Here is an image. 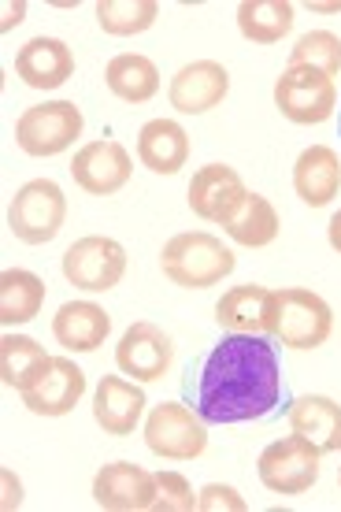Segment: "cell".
Masks as SVG:
<instances>
[{"label": "cell", "mask_w": 341, "mask_h": 512, "mask_svg": "<svg viewBox=\"0 0 341 512\" xmlns=\"http://www.w3.org/2000/svg\"><path fill=\"white\" fill-rule=\"evenodd\" d=\"M182 397L204 423H249L275 416L286 401V379L271 334H223L190 360Z\"/></svg>", "instance_id": "obj_1"}, {"label": "cell", "mask_w": 341, "mask_h": 512, "mask_svg": "<svg viewBox=\"0 0 341 512\" xmlns=\"http://www.w3.org/2000/svg\"><path fill=\"white\" fill-rule=\"evenodd\" d=\"M234 253L208 231H186L175 234L160 253V268L175 286L186 290H208L219 286L234 271Z\"/></svg>", "instance_id": "obj_2"}, {"label": "cell", "mask_w": 341, "mask_h": 512, "mask_svg": "<svg viewBox=\"0 0 341 512\" xmlns=\"http://www.w3.org/2000/svg\"><path fill=\"white\" fill-rule=\"evenodd\" d=\"M271 338L290 349H319L334 331V312L316 290L304 286H282L271 290Z\"/></svg>", "instance_id": "obj_3"}, {"label": "cell", "mask_w": 341, "mask_h": 512, "mask_svg": "<svg viewBox=\"0 0 341 512\" xmlns=\"http://www.w3.org/2000/svg\"><path fill=\"white\" fill-rule=\"evenodd\" d=\"M67 223V197L60 182L34 179L19 186L8 205V231L23 245H49Z\"/></svg>", "instance_id": "obj_4"}, {"label": "cell", "mask_w": 341, "mask_h": 512, "mask_svg": "<svg viewBox=\"0 0 341 512\" xmlns=\"http://www.w3.org/2000/svg\"><path fill=\"white\" fill-rule=\"evenodd\" d=\"M86 130L82 108L75 101H45L26 108L15 119V141L26 156H60L67 153Z\"/></svg>", "instance_id": "obj_5"}, {"label": "cell", "mask_w": 341, "mask_h": 512, "mask_svg": "<svg viewBox=\"0 0 341 512\" xmlns=\"http://www.w3.org/2000/svg\"><path fill=\"white\" fill-rule=\"evenodd\" d=\"M145 446L164 461H197L208 449V427L186 401H164L145 420Z\"/></svg>", "instance_id": "obj_6"}, {"label": "cell", "mask_w": 341, "mask_h": 512, "mask_svg": "<svg viewBox=\"0 0 341 512\" xmlns=\"http://www.w3.org/2000/svg\"><path fill=\"white\" fill-rule=\"evenodd\" d=\"M275 108L297 127H316L338 112V86L316 67H286L275 82Z\"/></svg>", "instance_id": "obj_7"}, {"label": "cell", "mask_w": 341, "mask_h": 512, "mask_svg": "<svg viewBox=\"0 0 341 512\" xmlns=\"http://www.w3.org/2000/svg\"><path fill=\"white\" fill-rule=\"evenodd\" d=\"M319 457L323 449L316 442H308L304 435H290V438H278L271 446L260 453L256 461V475L271 494H304V490L316 487L319 479Z\"/></svg>", "instance_id": "obj_8"}, {"label": "cell", "mask_w": 341, "mask_h": 512, "mask_svg": "<svg viewBox=\"0 0 341 512\" xmlns=\"http://www.w3.org/2000/svg\"><path fill=\"white\" fill-rule=\"evenodd\" d=\"M127 275V249L108 234H86L64 253V279L86 294H108Z\"/></svg>", "instance_id": "obj_9"}, {"label": "cell", "mask_w": 341, "mask_h": 512, "mask_svg": "<svg viewBox=\"0 0 341 512\" xmlns=\"http://www.w3.org/2000/svg\"><path fill=\"white\" fill-rule=\"evenodd\" d=\"M245 201H249V190H245L241 175L230 164H204L193 171L190 208L197 219L227 227V223H234L241 216Z\"/></svg>", "instance_id": "obj_10"}, {"label": "cell", "mask_w": 341, "mask_h": 512, "mask_svg": "<svg viewBox=\"0 0 341 512\" xmlns=\"http://www.w3.org/2000/svg\"><path fill=\"white\" fill-rule=\"evenodd\" d=\"M171 360H175V346L156 323L138 320L130 323L119 346H115V368L138 383H156L171 372Z\"/></svg>", "instance_id": "obj_11"}, {"label": "cell", "mask_w": 341, "mask_h": 512, "mask_svg": "<svg viewBox=\"0 0 341 512\" xmlns=\"http://www.w3.org/2000/svg\"><path fill=\"white\" fill-rule=\"evenodd\" d=\"M134 160L119 141H89L71 160V179L89 197H112L130 182Z\"/></svg>", "instance_id": "obj_12"}, {"label": "cell", "mask_w": 341, "mask_h": 512, "mask_svg": "<svg viewBox=\"0 0 341 512\" xmlns=\"http://www.w3.org/2000/svg\"><path fill=\"white\" fill-rule=\"evenodd\" d=\"M93 501L108 512H149L156 509V472L141 464L115 461L93 475Z\"/></svg>", "instance_id": "obj_13"}, {"label": "cell", "mask_w": 341, "mask_h": 512, "mask_svg": "<svg viewBox=\"0 0 341 512\" xmlns=\"http://www.w3.org/2000/svg\"><path fill=\"white\" fill-rule=\"evenodd\" d=\"M230 93V71L219 60H193L182 71H175L167 97L171 108L182 116H204L212 112L215 104H223V97Z\"/></svg>", "instance_id": "obj_14"}, {"label": "cell", "mask_w": 341, "mask_h": 512, "mask_svg": "<svg viewBox=\"0 0 341 512\" xmlns=\"http://www.w3.org/2000/svg\"><path fill=\"white\" fill-rule=\"evenodd\" d=\"M82 394H86V372L71 357H49L38 383L23 394V405L34 416H52L56 420V416L75 412Z\"/></svg>", "instance_id": "obj_15"}, {"label": "cell", "mask_w": 341, "mask_h": 512, "mask_svg": "<svg viewBox=\"0 0 341 512\" xmlns=\"http://www.w3.org/2000/svg\"><path fill=\"white\" fill-rule=\"evenodd\" d=\"M145 390L134 386L130 379H119V375H104L97 383V394H93V420L101 423L104 435L127 438L138 431L141 416H145Z\"/></svg>", "instance_id": "obj_16"}, {"label": "cell", "mask_w": 341, "mask_h": 512, "mask_svg": "<svg viewBox=\"0 0 341 512\" xmlns=\"http://www.w3.org/2000/svg\"><path fill=\"white\" fill-rule=\"evenodd\" d=\"M15 75L30 90H60L75 75V52L60 38H30L15 52Z\"/></svg>", "instance_id": "obj_17"}, {"label": "cell", "mask_w": 341, "mask_h": 512, "mask_svg": "<svg viewBox=\"0 0 341 512\" xmlns=\"http://www.w3.org/2000/svg\"><path fill=\"white\" fill-rule=\"evenodd\" d=\"M112 334V316L93 301H67L52 316V338L67 353H97Z\"/></svg>", "instance_id": "obj_18"}, {"label": "cell", "mask_w": 341, "mask_h": 512, "mask_svg": "<svg viewBox=\"0 0 341 512\" xmlns=\"http://www.w3.org/2000/svg\"><path fill=\"white\" fill-rule=\"evenodd\" d=\"M215 323L227 334H271V290L267 286H234L215 301Z\"/></svg>", "instance_id": "obj_19"}, {"label": "cell", "mask_w": 341, "mask_h": 512, "mask_svg": "<svg viewBox=\"0 0 341 512\" xmlns=\"http://www.w3.org/2000/svg\"><path fill=\"white\" fill-rule=\"evenodd\" d=\"M293 190L304 205L327 208L341 193V160L330 145H308L293 164Z\"/></svg>", "instance_id": "obj_20"}, {"label": "cell", "mask_w": 341, "mask_h": 512, "mask_svg": "<svg viewBox=\"0 0 341 512\" xmlns=\"http://www.w3.org/2000/svg\"><path fill=\"white\" fill-rule=\"evenodd\" d=\"M138 160L152 175H178L190 160V134L175 119H149L138 130Z\"/></svg>", "instance_id": "obj_21"}, {"label": "cell", "mask_w": 341, "mask_h": 512, "mask_svg": "<svg viewBox=\"0 0 341 512\" xmlns=\"http://www.w3.org/2000/svg\"><path fill=\"white\" fill-rule=\"evenodd\" d=\"M286 420H290L293 435H304L308 442H316L323 453H338L341 449V405L334 397H297L286 409Z\"/></svg>", "instance_id": "obj_22"}, {"label": "cell", "mask_w": 341, "mask_h": 512, "mask_svg": "<svg viewBox=\"0 0 341 512\" xmlns=\"http://www.w3.org/2000/svg\"><path fill=\"white\" fill-rule=\"evenodd\" d=\"M104 82H108V90L123 104H145L160 93V71L141 52H119V56H112L108 67H104Z\"/></svg>", "instance_id": "obj_23"}, {"label": "cell", "mask_w": 341, "mask_h": 512, "mask_svg": "<svg viewBox=\"0 0 341 512\" xmlns=\"http://www.w3.org/2000/svg\"><path fill=\"white\" fill-rule=\"evenodd\" d=\"M45 305V279L26 268H8L0 275V323L19 327L30 323Z\"/></svg>", "instance_id": "obj_24"}, {"label": "cell", "mask_w": 341, "mask_h": 512, "mask_svg": "<svg viewBox=\"0 0 341 512\" xmlns=\"http://www.w3.org/2000/svg\"><path fill=\"white\" fill-rule=\"evenodd\" d=\"M238 30L253 45H278L293 30V4L290 0H241Z\"/></svg>", "instance_id": "obj_25"}, {"label": "cell", "mask_w": 341, "mask_h": 512, "mask_svg": "<svg viewBox=\"0 0 341 512\" xmlns=\"http://www.w3.org/2000/svg\"><path fill=\"white\" fill-rule=\"evenodd\" d=\"M45 364H49V353L30 334H4L0 338V379H4V386L26 394L45 372Z\"/></svg>", "instance_id": "obj_26"}, {"label": "cell", "mask_w": 341, "mask_h": 512, "mask_svg": "<svg viewBox=\"0 0 341 512\" xmlns=\"http://www.w3.org/2000/svg\"><path fill=\"white\" fill-rule=\"evenodd\" d=\"M160 19V4L156 0H101L97 4V23L104 34L112 38H134L152 30Z\"/></svg>", "instance_id": "obj_27"}, {"label": "cell", "mask_w": 341, "mask_h": 512, "mask_svg": "<svg viewBox=\"0 0 341 512\" xmlns=\"http://www.w3.org/2000/svg\"><path fill=\"white\" fill-rule=\"evenodd\" d=\"M278 227H282V223H278L275 205H271L267 197H260V193H249L241 216L234 219V223H227L223 231L238 245H245V249H264V245H271L278 238Z\"/></svg>", "instance_id": "obj_28"}, {"label": "cell", "mask_w": 341, "mask_h": 512, "mask_svg": "<svg viewBox=\"0 0 341 512\" xmlns=\"http://www.w3.org/2000/svg\"><path fill=\"white\" fill-rule=\"evenodd\" d=\"M290 67H316L327 78L341 75V38L334 30H308L290 49Z\"/></svg>", "instance_id": "obj_29"}, {"label": "cell", "mask_w": 341, "mask_h": 512, "mask_svg": "<svg viewBox=\"0 0 341 512\" xmlns=\"http://www.w3.org/2000/svg\"><path fill=\"white\" fill-rule=\"evenodd\" d=\"M197 509L190 479L178 472H156V512H190Z\"/></svg>", "instance_id": "obj_30"}, {"label": "cell", "mask_w": 341, "mask_h": 512, "mask_svg": "<svg viewBox=\"0 0 341 512\" xmlns=\"http://www.w3.org/2000/svg\"><path fill=\"white\" fill-rule=\"evenodd\" d=\"M197 509L201 512H245V498L227 483H208L204 490H197Z\"/></svg>", "instance_id": "obj_31"}, {"label": "cell", "mask_w": 341, "mask_h": 512, "mask_svg": "<svg viewBox=\"0 0 341 512\" xmlns=\"http://www.w3.org/2000/svg\"><path fill=\"white\" fill-rule=\"evenodd\" d=\"M4 23H0V30H12V26L23 23V15H26V4H4Z\"/></svg>", "instance_id": "obj_32"}, {"label": "cell", "mask_w": 341, "mask_h": 512, "mask_svg": "<svg viewBox=\"0 0 341 512\" xmlns=\"http://www.w3.org/2000/svg\"><path fill=\"white\" fill-rule=\"evenodd\" d=\"M327 238H330V249H334V253H341V208L334 212V216H330Z\"/></svg>", "instance_id": "obj_33"}, {"label": "cell", "mask_w": 341, "mask_h": 512, "mask_svg": "<svg viewBox=\"0 0 341 512\" xmlns=\"http://www.w3.org/2000/svg\"><path fill=\"white\" fill-rule=\"evenodd\" d=\"M4 483H8V498H4V509H15V505L23 501V494H19V483L12 487V472H4Z\"/></svg>", "instance_id": "obj_34"}, {"label": "cell", "mask_w": 341, "mask_h": 512, "mask_svg": "<svg viewBox=\"0 0 341 512\" xmlns=\"http://www.w3.org/2000/svg\"><path fill=\"white\" fill-rule=\"evenodd\" d=\"M308 8H312V12H319V15H338L341 0H338V4H308Z\"/></svg>", "instance_id": "obj_35"}, {"label": "cell", "mask_w": 341, "mask_h": 512, "mask_svg": "<svg viewBox=\"0 0 341 512\" xmlns=\"http://www.w3.org/2000/svg\"><path fill=\"white\" fill-rule=\"evenodd\" d=\"M338 130H341V108H338Z\"/></svg>", "instance_id": "obj_36"}, {"label": "cell", "mask_w": 341, "mask_h": 512, "mask_svg": "<svg viewBox=\"0 0 341 512\" xmlns=\"http://www.w3.org/2000/svg\"><path fill=\"white\" fill-rule=\"evenodd\" d=\"M338 487H341V472H338Z\"/></svg>", "instance_id": "obj_37"}]
</instances>
